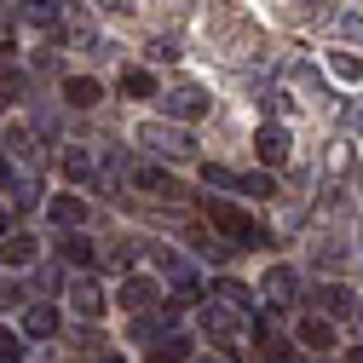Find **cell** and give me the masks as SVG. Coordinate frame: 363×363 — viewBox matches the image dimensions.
Listing matches in <instances>:
<instances>
[{
  "label": "cell",
  "mask_w": 363,
  "mask_h": 363,
  "mask_svg": "<svg viewBox=\"0 0 363 363\" xmlns=\"http://www.w3.org/2000/svg\"><path fill=\"white\" fill-rule=\"evenodd\" d=\"M139 145L162 162H191L196 145H191V133L185 127H173V121H139Z\"/></svg>",
  "instance_id": "obj_1"
},
{
  "label": "cell",
  "mask_w": 363,
  "mask_h": 363,
  "mask_svg": "<svg viewBox=\"0 0 363 363\" xmlns=\"http://www.w3.org/2000/svg\"><path fill=\"white\" fill-rule=\"evenodd\" d=\"M202 208H208V219H213L231 242H248V248H259V242H265V231H259V225H248V213H242V208H231L225 196H208Z\"/></svg>",
  "instance_id": "obj_2"
},
{
  "label": "cell",
  "mask_w": 363,
  "mask_h": 363,
  "mask_svg": "<svg viewBox=\"0 0 363 363\" xmlns=\"http://www.w3.org/2000/svg\"><path fill=\"white\" fill-rule=\"evenodd\" d=\"M196 323H202L213 340H237V335H242V323H248V311L225 306V300H202V306H196Z\"/></svg>",
  "instance_id": "obj_3"
},
{
  "label": "cell",
  "mask_w": 363,
  "mask_h": 363,
  "mask_svg": "<svg viewBox=\"0 0 363 363\" xmlns=\"http://www.w3.org/2000/svg\"><path fill=\"white\" fill-rule=\"evenodd\" d=\"M145 352H150V363H191V357H196V340H191L185 329H167V335L145 340Z\"/></svg>",
  "instance_id": "obj_4"
},
{
  "label": "cell",
  "mask_w": 363,
  "mask_h": 363,
  "mask_svg": "<svg viewBox=\"0 0 363 363\" xmlns=\"http://www.w3.org/2000/svg\"><path fill=\"white\" fill-rule=\"evenodd\" d=\"M254 150H259V162H265V167H283V162L294 156V145H289V133H283L277 121H265V127L254 133Z\"/></svg>",
  "instance_id": "obj_5"
},
{
  "label": "cell",
  "mask_w": 363,
  "mask_h": 363,
  "mask_svg": "<svg viewBox=\"0 0 363 363\" xmlns=\"http://www.w3.org/2000/svg\"><path fill=\"white\" fill-rule=\"evenodd\" d=\"M265 300H271V311H289L300 300V277H294L289 265H271L265 271Z\"/></svg>",
  "instance_id": "obj_6"
},
{
  "label": "cell",
  "mask_w": 363,
  "mask_h": 363,
  "mask_svg": "<svg viewBox=\"0 0 363 363\" xmlns=\"http://www.w3.org/2000/svg\"><path fill=\"white\" fill-rule=\"evenodd\" d=\"M167 104V116H179V121H196V116H208V86H173V93L162 99Z\"/></svg>",
  "instance_id": "obj_7"
},
{
  "label": "cell",
  "mask_w": 363,
  "mask_h": 363,
  "mask_svg": "<svg viewBox=\"0 0 363 363\" xmlns=\"http://www.w3.org/2000/svg\"><path fill=\"white\" fill-rule=\"evenodd\" d=\"M150 259H156V265H162V277H167V289H173V294H202V289H196V271H191V265H185V259H173V254H167V248H156V254H150Z\"/></svg>",
  "instance_id": "obj_8"
},
{
  "label": "cell",
  "mask_w": 363,
  "mask_h": 363,
  "mask_svg": "<svg viewBox=\"0 0 363 363\" xmlns=\"http://www.w3.org/2000/svg\"><path fill=\"white\" fill-rule=\"evenodd\" d=\"M121 306H127V311L162 306V283H156V277H127V283H121Z\"/></svg>",
  "instance_id": "obj_9"
},
{
  "label": "cell",
  "mask_w": 363,
  "mask_h": 363,
  "mask_svg": "<svg viewBox=\"0 0 363 363\" xmlns=\"http://www.w3.org/2000/svg\"><path fill=\"white\" fill-rule=\"evenodd\" d=\"M133 179H139V191H150V196H167V202H179V196H185V185H179L167 167H156V162H150V167H139Z\"/></svg>",
  "instance_id": "obj_10"
},
{
  "label": "cell",
  "mask_w": 363,
  "mask_h": 363,
  "mask_svg": "<svg viewBox=\"0 0 363 363\" xmlns=\"http://www.w3.org/2000/svg\"><path fill=\"white\" fill-rule=\"evenodd\" d=\"M99 99H104V86H99L93 75H69V81H64V104H75V110H93Z\"/></svg>",
  "instance_id": "obj_11"
},
{
  "label": "cell",
  "mask_w": 363,
  "mask_h": 363,
  "mask_svg": "<svg viewBox=\"0 0 363 363\" xmlns=\"http://www.w3.org/2000/svg\"><path fill=\"white\" fill-rule=\"evenodd\" d=\"M58 12H64V0H18V18H23L29 29H52Z\"/></svg>",
  "instance_id": "obj_12"
},
{
  "label": "cell",
  "mask_w": 363,
  "mask_h": 363,
  "mask_svg": "<svg viewBox=\"0 0 363 363\" xmlns=\"http://www.w3.org/2000/svg\"><path fill=\"white\" fill-rule=\"evenodd\" d=\"M58 18H64V40H69V47H93V40H99L93 35V18H86L81 6H64Z\"/></svg>",
  "instance_id": "obj_13"
},
{
  "label": "cell",
  "mask_w": 363,
  "mask_h": 363,
  "mask_svg": "<svg viewBox=\"0 0 363 363\" xmlns=\"http://www.w3.org/2000/svg\"><path fill=\"white\" fill-rule=\"evenodd\" d=\"M58 248H64V259H69V265H81V271H86V265L99 259V248H93V237H81V225H69V231H64V242H58Z\"/></svg>",
  "instance_id": "obj_14"
},
{
  "label": "cell",
  "mask_w": 363,
  "mask_h": 363,
  "mask_svg": "<svg viewBox=\"0 0 363 363\" xmlns=\"http://www.w3.org/2000/svg\"><path fill=\"white\" fill-rule=\"evenodd\" d=\"M300 346H311V352H323V346H335V323L329 317H300Z\"/></svg>",
  "instance_id": "obj_15"
},
{
  "label": "cell",
  "mask_w": 363,
  "mask_h": 363,
  "mask_svg": "<svg viewBox=\"0 0 363 363\" xmlns=\"http://www.w3.org/2000/svg\"><path fill=\"white\" fill-rule=\"evenodd\" d=\"M69 306H75L81 317H99V311H104V289H99L93 277H81V283L69 289Z\"/></svg>",
  "instance_id": "obj_16"
},
{
  "label": "cell",
  "mask_w": 363,
  "mask_h": 363,
  "mask_svg": "<svg viewBox=\"0 0 363 363\" xmlns=\"http://www.w3.org/2000/svg\"><path fill=\"white\" fill-rule=\"evenodd\" d=\"M23 335L52 340V335H58V311H52V306H29V311H23Z\"/></svg>",
  "instance_id": "obj_17"
},
{
  "label": "cell",
  "mask_w": 363,
  "mask_h": 363,
  "mask_svg": "<svg viewBox=\"0 0 363 363\" xmlns=\"http://www.w3.org/2000/svg\"><path fill=\"white\" fill-rule=\"evenodd\" d=\"M47 213H52L58 231H69V225H81V219H86V202H81V196H52V202H47Z\"/></svg>",
  "instance_id": "obj_18"
},
{
  "label": "cell",
  "mask_w": 363,
  "mask_h": 363,
  "mask_svg": "<svg viewBox=\"0 0 363 363\" xmlns=\"http://www.w3.org/2000/svg\"><path fill=\"white\" fill-rule=\"evenodd\" d=\"M0 259H6V265H29V259H35V237H29V231L0 237Z\"/></svg>",
  "instance_id": "obj_19"
},
{
  "label": "cell",
  "mask_w": 363,
  "mask_h": 363,
  "mask_svg": "<svg viewBox=\"0 0 363 363\" xmlns=\"http://www.w3.org/2000/svg\"><path fill=\"white\" fill-rule=\"evenodd\" d=\"M213 300H225V306H237V311H254V289H242V283H213Z\"/></svg>",
  "instance_id": "obj_20"
},
{
  "label": "cell",
  "mask_w": 363,
  "mask_h": 363,
  "mask_svg": "<svg viewBox=\"0 0 363 363\" xmlns=\"http://www.w3.org/2000/svg\"><path fill=\"white\" fill-rule=\"evenodd\" d=\"M237 191L265 202V196H277V179H271V173H237Z\"/></svg>",
  "instance_id": "obj_21"
},
{
  "label": "cell",
  "mask_w": 363,
  "mask_h": 363,
  "mask_svg": "<svg viewBox=\"0 0 363 363\" xmlns=\"http://www.w3.org/2000/svg\"><path fill=\"white\" fill-rule=\"evenodd\" d=\"M329 75H335V81H363V58H352V52H329Z\"/></svg>",
  "instance_id": "obj_22"
},
{
  "label": "cell",
  "mask_w": 363,
  "mask_h": 363,
  "mask_svg": "<svg viewBox=\"0 0 363 363\" xmlns=\"http://www.w3.org/2000/svg\"><path fill=\"white\" fill-rule=\"evenodd\" d=\"M64 179L86 185V179H93V156H86V150H64Z\"/></svg>",
  "instance_id": "obj_23"
},
{
  "label": "cell",
  "mask_w": 363,
  "mask_h": 363,
  "mask_svg": "<svg viewBox=\"0 0 363 363\" xmlns=\"http://www.w3.org/2000/svg\"><path fill=\"white\" fill-rule=\"evenodd\" d=\"M121 93H127V99H156V81H150L145 69H127V75H121Z\"/></svg>",
  "instance_id": "obj_24"
},
{
  "label": "cell",
  "mask_w": 363,
  "mask_h": 363,
  "mask_svg": "<svg viewBox=\"0 0 363 363\" xmlns=\"http://www.w3.org/2000/svg\"><path fill=\"white\" fill-rule=\"evenodd\" d=\"M352 306H357V300H352V289H323V311H329V317H346Z\"/></svg>",
  "instance_id": "obj_25"
},
{
  "label": "cell",
  "mask_w": 363,
  "mask_h": 363,
  "mask_svg": "<svg viewBox=\"0 0 363 363\" xmlns=\"http://www.w3.org/2000/svg\"><path fill=\"white\" fill-rule=\"evenodd\" d=\"M231 248H237V242H213V237H196V254H202V259H213V265H225V259H231Z\"/></svg>",
  "instance_id": "obj_26"
},
{
  "label": "cell",
  "mask_w": 363,
  "mask_h": 363,
  "mask_svg": "<svg viewBox=\"0 0 363 363\" xmlns=\"http://www.w3.org/2000/svg\"><path fill=\"white\" fill-rule=\"evenodd\" d=\"M329 35H335V40H340V35H346V40H363V18H329Z\"/></svg>",
  "instance_id": "obj_27"
},
{
  "label": "cell",
  "mask_w": 363,
  "mask_h": 363,
  "mask_svg": "<svg viewBox=\"0 0 363 363\" xmlns=\"http://www.w3.org/2000/svg\"><path fill=\"white\" fill-rule=\"evenodd\" d=\"M202 179H208V185H231V191H237V173L219 167V162H202Z\"/></svg>",
  "instance_id": "obj_28"
},
{
  "label": "cell",
  "mask_w": 363,
  "mask_h": 363,
  "mask_svg": "<svg viewBox=\"0 0 363 363\" xmlns=\"http://www.w3.org/2000/svg\"><path fill=\"white\" fill-rule=\"evenodd\" d=\"M0 363H23V346H18L12 329H0Z\"/></svg>",
  "instance_id": "obj_29"
},
{
  "label": "cell",
  "mask_w": 363,
  "mask_h": 363,
  "mask_svg": "<svg viewBox=\"0 0 363 363\" xmlns=\"http://www.w3.org/2000/svg\"><path fill=\"white\" fill-rule=\"evenodd\" d=\"M329 167H335V173L352 167V139H335V145H329Z\"/></svg>",
  "instance_id": "obj_30"
},
{
  "label": "cell",
  "mask_w": 363,
  "mask_h": 363,
  "mask_svg": "<svg viewBox=\"0 0 363 363\" xmlns=\"http://www.w3.org/2000/svg\"><path fill=\"white\" fill-rule=\"evenodd\" d=\"M18 81H23V75H18V64L0 52V86H12V93H18Z\"/></svg>",
  "instance_id": "obj_31"
},
{
  "label": "cell",
  "mask_w": 363,
  "mask_h": 363,
  "mask_svg": "<svg viewBox=\"0 0 363 363\" xmlns=\"http://www.w3.org/2000/svg\"><path fill=\"white\" fill-rule=\"evenodd\" d=\"M139 0H99V12H133Z\"/></svg>",
  "instance_id": "obj_32"
},
{
  "label": "cell",
  "mask_w": 363,
  "mask_h": 363,
  "mask_svg": "<svg viewBox=\"0 0 363 363\" xmlns=\"http://www.w3.org/2000/svg\"><path fill=\"white\" fill-rule=\"evenodd\" d=\"M12 185V162H6V150H0V191Z\"/></svg>",
  "instance_id": "obj_33"
},
{
  "label": "cell",
  "mask_w": 363,
  "mask_h": 363,
  "mask_svg": "<svg viewBox=\"0 0 363 363\" xmlns=\"http://www.w3.org/2000/svg\"><path fill=\"white\" fill-rule=\"evenodd\" d=\"M346 363H363V346H352V352H346Z\"/></svg>",
  "instance_id": "obj_34"
},
{
  "label": "cell",
  "mask_w": 363,
  "mask_h": 363,
  "mask_svg": "<svg viewBox=\"0 0 363 363\" xmlns=\"http://www.w3.org/2000/svg\"><path fill=\"white\" fill-rule=\"evenodd\" d=\"M6 225H12V219H6V208H0V237H6Z\"/></svg>",
  "instance_id": "obj_35"
},
{
  "label": "cell",
  "mask_w": 363,
  "mask_h": 363,
  "mask_svg": "<svg viewBox=\"0 0 363 363\" xmlns=\"http://www.w3.org/2000/svg\"><path fill=\"white\" fill-rule=\"evenodd\" d=\"M0 116H6V93H0Z\"/></svg>",
  "instance_id": "obj_36"
},
{
  "label": "cell",
  "mask_w": 363,
  "mask_h": 363,
  "mask_svg": "<svg viewBox=\"0 0 363 363\" xmlns=\"http://www.w3.org/2000/svg\"><path fill=\"white\" fill-rule=\"evenodd\" d=\"M202 363H219V357H202Z\"/></svg>",
  "instance_id": "obj_37"
},
{
  "label": "cell",
  "mask_w": 363,
  "mask_h": 363,
  "mask_svg": "<svg viewBox=\"0 0 363 363\" xmlns=\"http://www.w3.org/2000/svg\"><path fill=\"white\" fill-rule=\"evenodd\" d=\"M357 311H363V306H357Z\"/></svg>",
  "instance_id": "obj_38"
}]
</instances>
